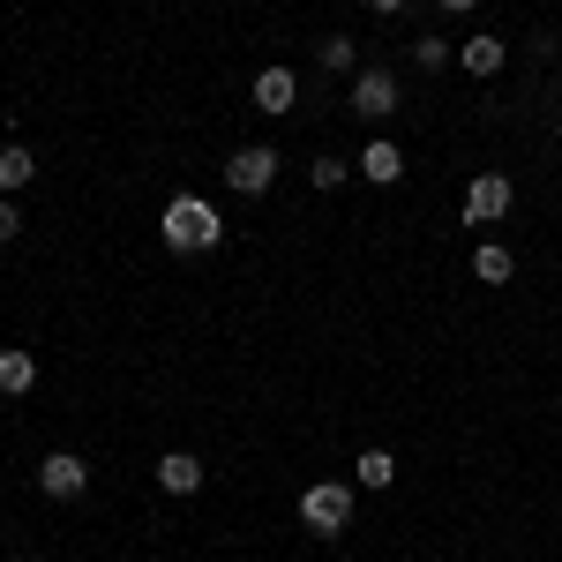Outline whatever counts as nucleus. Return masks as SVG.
<instances>
[{"mask_svg": "<svg viewBox=\"0 0 562 562\" xmlns=\"http://www.w3.org/2000/svg\"><path fill=\"white\" fill-rule=\"evenodd\" d=\"M38 390V360L23 346H0V397H31Z\"/></svg>", "mask_w": 562, "mask_h": 562, "instance_id": "nucleus-10", "label": "nucleus"}, {"mask_svg": "<svg viewBox=\"0 0 562 562\" xmlns=\"http://www.w3.org/2000/svg\"><path fill=\"white\" fill-rule=\"evenodd\" d=\"M503 53H510V45L495 38V31H480V38L458 45V68H465V76H503Z\"/></svg>", "mask_w": 562, "mask_h": 562, "instance_id": "nucleus-11", "label": "nucleus"}, {"mask_svg": "<svg viewBox=\"0 0 562 562\" xmlns=\"http://www.w3.org/2000/svg\"><path fill=\"white\" fill-rule=\"evenodd\" d=\"M518 203V188H510V173H480L473 188H465V225H495V217Z\"/></svg>", "mask_w": 562, "mask_h": 562, "instance_id": "nucleus-6", "label": "nucleus"}, {"mask_svg": "<svg viewBox=\"0 0 562 562\" xmlns=\"http://www.w3.org/2000/svg\"><path fill=\"white\" fill-rule=\"evenodd\" d=\"M473 278L480 285H510V278H518V256H510L503 240H480L473 248Z\"/></svg>", "mask_w": 562, "mask_h": 562, "instance_id": "nucleus-12", "label": "nucleus"}, {"mask_svg": "<svg viewBox=\"0 0 562 562\" xmlns=\"http://www.w3.org/2000/svg\"><path fill=\"white\" fill-rule=\"evenodd\" d=\"M158 240H166L173 256H211L217 240H225V217H217L203 195H173L166 217H158Z\"/></svg>", "mask_w": 562, "mask_h": 562, "instance_id": "nucleus-1", "label": "nucleus"}, {"mask_svg": "<svg viewBox=\"0 0 562 562\" xmlns=\"http://www.w3.org/2000/svg\"><path fill=\"white\" fill-rule=\"evenodd\" d=\"M256 105L262 113H293V105H301V76H293V68H262L256 76Z\"/></svg>", "mask_w": 562, "mask_h": 562, "instance_id": "nucleus-8", "label": "nucleus"}, {"mask_svg": "<svg viewBox=\"0 0 562 562\" xmlns=\"http://www.w3.org/2000/svg\"><path fill=\"white\" fill-rule=\"evenodd\" d=\"M315 60H323V68H338V76H360V45H352L346 31H338V38H323V45H315Z\"/></svg>", "mask_w": 562, "mask_h": 562, "instance_id": "nucleus-15", "label": "nucleus"}, {"mask_svg": "<svg viewBox=\"0 0 562 562\" xmlns=\"http://www.w3.org/2000/svg\"><path fill=\"white\" fill-rule=\"evenodd\" d=\"M23 233V211H15V195H0V240H15Z\"/></svg>", "mask_w": 562, "mask_h": 562, "instance_id": "nucleus-18", "label": "nucleus"}, {"mask_svg": "<svg viewBox=\"0 0 562 562\" xmlns=\"http://www.w3.org/2000/svg\"><path fill=\"white\" fill-rule=\"evenodd\" d=\"M158 487H166V495H195V487H203V458H195V450H166V458H158Z\"/></svg>", "mask_w": 562, "mask_h": 562, "instance_id": "nucleus-9", "label": "nucleus"}, {"mask_svg": "<svg viewBox=\"0 0 562 562\" xmlns=\"http://www.w3.org/2000/svg\"><path fill=\"white\" fill-rule=\"evenodd\" d=\"M346 105L360 113V121H390V113H397V76H390V68H360Z\"/></svg>", "mask_w": 562, "mask_h": 562, "instance_id": "nucleus-5", "label": "nucleus"}, {"mask_svg": "<svg viewBox=\"0 0 562 562\" xmlns=\"http://www.w3.org/2000/svg\"><path fill=\"white\" fill-rule=\"evenodd\" d=\"M352 173H360V180H375V188H390V180H405V150H397L390 135H375V143H368V150L352 158Z\"/></svg>", "mask_w": 562, "mask_h": 562, "instance_id": "nucleus-7", "label": "nucleus"}, {"mask_svg": "<svg viewBox=\"0 0 562 562\" xmlns=\"http://www.w3.org/2000/svg\"><path fill=\"white\" fill-rule=\"evenodd\" d=\"M278 166H285V158H278L270 143H248V150H233V158H225V188H233V195H270Z\"/></svg>", "mask_w": 562, "mask_h": 562, "instance_id": "nucleus-3", "label": "nucleus"}, {"mask_svg": "<svg viewBox=\"0 0 562 562\" xmlns=\"http://www.w3.org/2000/svg\"><path fill=\"white\" fill-rule=\"evenodd\" d=\"M442 60H450V45H442V38H413V68H420V76H435Z\"/></svg>", "mask_w": 562, "mask_h": 562, "instance_id": "nucleus-17", "label": "nucleus"}, {"mask_svg": "<svg viewBox=\"0 0 562 562\" xmlns=\"http://www.w3.org/2000/svg\"><path fill=\"white\" fill-rule=\"evenodd\" d=\"M301 525L315 532V540H338L352 525V487L346 480H315V487H301Z\"/></svg>", "mask_w": 562, "mask_h": 562, "instance_id": "nucleus-2", "label": "nucleus"}, {"mask_svg": "<svg viewBox=\"0 0 562 562\" xmlns=\"http://www.w3.org/2000/svg\"><path fill=\"white\" fill-rule=\"evenodd\" d=\"M346 158H315V166H307V180H315V195H330V188H346Z\"/></svg>", "mask_w": 562, "mask_h": 562, "instance_id": "nucleus-16", "label": "nucleus"}, {"mask_svg": "<svg viewBox=\"0 0 562 562\" xmlns=\"http://www.w3.org/2000/svg\"><path fill=\"white\" fill-rule=\"evenodd\" d=\"M442 8H450V15H465V8H480V0H442Z\"/></svg>", "mask_w": 562, "mask_h": 562, "instance_id": "nucleus-20", "label": "nucleus"}, {"mask_svg": "<svg viewBox=\"0 0 562 562\" xmlns=\"http://www.w3.org/2000/svg\"><path fill=\"white\" fill-rule=\"evenodd\" d=\"M38 487L53 495V503H76V495L90 487V465L76 458V450H45L38 458Z\"/></svg>", "mask_w": 562, "mask_h": 562, "instance_id": "nucleus-4", "label": "nucleus"}, {"mask_svg": "<svg viewBox=\"0 0 562 562\" xmlns=\"http://www.w3.org/2000/svg\"><path fill=\"white\" fill-rule=\"evenodd\" d=\"M368 8H375V15H397V8H405V0H368Z\"/></svg>", "mask_w": 562, "mask_h": 562, "instance_id": "nucleus-19", "label": "nucleus"}, {"mask_svg": "<svg viewBox=\"0 0 562 562\" xmlns=\"http://www.w3.org/2000/svg\"><path fill=\"white\" fill-rule=\"evenodd\" d=\"M38 180V158L23 150V143H0V195H15V188H31Z\"/></svg>", "mask_w": 562, "mask_h": 562, "instance_id": "nucleus-13", "label": "nucleus"}, {"mask_svg": "<svg viewBox=\"0 0 562 562\" xmlns=\"http://www.w3.org/2000/svg\"><path fill=\"white\" fill-rule=\"evenodd\" d=\"M390 480H397V458H390V450H360V458H352V487H375V495H383Z\"/></svg>", "mask_w": 562, "mask_h": 562, "instance_id": "nucleus-14", "label": "nucleus"}]
</instances>
